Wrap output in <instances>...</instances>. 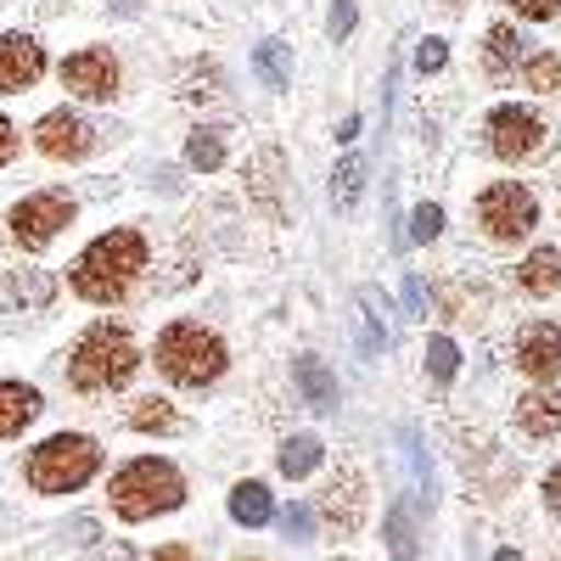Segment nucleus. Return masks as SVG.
<instances>
[{"label":"nucleus","mask_w":561,"mask_h":561,"mask_svg":"<svg viewBox=\"0 0 561 561\" xmlns=\"http://www.w3.org/2000/svg\"><path fill=\"white\" fill-rule=\"evenodd\" d=\"M18 158V129H12V118H0V163H12Z\"/></svg>","instance_id":"nucleus-35"},{"label":"nucleus","mask_w":561,"mask_h":561,"mask_svg":"<svg viewBox=\"0 0 561 561\" xmlns=\"http://www.w3.org/2000/svg\"><path fill=\"white\" fill-rule=\"evenodd\" d=\"M320 438H309V433H298V438H287V444H280V472H287V478H309L314 472V466H320Z\"/></svg>","instance_id":"nucleus-22"},{"label":"nucleus","mask_w":561,"mask_h":561,"mask_svg":"<svg viewBox=\"0 0 561 561\" xmlns=\"http://www.w3.org/2000/svg\"><path fill=\"white\" fill-rule=\"evenodd\" d=\"M444 62H449L444 39H421V45H415V68H421V73H438Z\"/></svg>","instance_id":"nucleus-32"},{"label":"nucleus","mask_w":561,"mask_h":561,"mask_svg":"<svg viewBox=\"0 0 561 561\" xmlns=\"http://www.w3.org/2000/svg\"><path fill=\"white\" fill-rule=\"evenodd\" d=\"M96 466H102L96 438L57 433V438H45V444L28 455V483H34L39 494H73L79 483L96 478Z\"/></svg>","instance_id":"nucleus-5"},{"label":"nucleus","mask_w":561,"mask_h":561,"mask_svg":"<svg viewBox=\"0 0 561 561\" xmlns=\"http://www.w3.org/2000/svg\"><path fill=\"white\" fill-rule=\"evenodd\" d=\"M483 57H489V73H494V79H505L511 68H517V62L528 57V39H523L517 28H511V23H494V28H489V45H483Z\"/></svg>","instance_id":"nucleus-18"},{"label":"nucleus","mask_w":561,"mask_h":561,"mask_svg":"<svg viewBox=\"0 0 561 561\" xmlns=\"http://www.w3.org/2000/svg\"><path fill=\"white\" fill-rule=\"evenodd\" d=\"M517 18H534V23H545V18H556L561 12V0H505Z\"/></svg>","instance_id":"nucleus-33"},{"label":"nucleus","mask_w":561,"mask_h":561,"mask_svg":"<svg viewBox=\"0 0 561 561\" xmlns=\"http://www.w3.org/2000/svg\"><path fill=\"white\" fill-rule=\"evenodd\" d=\"M140 270H147V242H140V230H107V237H96L73 259L68 280H73V293L84 304H118Z\"/></svg>","instance_id":"nucleus-1"},{"label":"nucleus","mask_w":561,"mask_h":561,"mask_svg":"<svg viewBox=\"0 0 561 561\" xmlns=\"http://www.w3.org/2000/svg\"><path fill=\"white\" fill-rule=\"evenodd\" d=\"M438 230H444V208H438V203H421L415 219H410V237H415V242H433Z\"/></svg>","instance_id":"nucleus-30"},{"label":"nucleus","mask_w":561,"mask_h":561,"mask_svg":"<svg viewBox=\"0 0 561 561\" xmlns=\"http://www.w3.org/2000/svg\"><path fill=\"white\" fill-rule=\"evenodd\" d=\"M309 528H314L309 505H287V511H280V534H287V539H309Z\"/></svg>","instance_id":"nucleus-31"},{"label":"nucleus","mask_w":561,"mask_h":561,"mask_svg":"<svg viewBox=\"0 0 561 561\" xmlns=\"http://www.w3.org/2000/svg\"><path fill=\"white\" fill-rule=\"evenodd\" d=\"M129 427H135V433H174L180 421H174V404L152 393V399H135V410H129Z\"/></svg>","instance_id":"nucleus-23"},{"label":"nucleus","mask_w":561,"mask_h":561,"mask_svg":"<svg viewBox=\"0 0 561 561\" xmlns=\"http://www.w3.org/2000/svg\"><path fill=\"white\" fill-rule=\"evenodd\" d=\"M253 68H259V79H264L270 90H287V84H293V62H287V45H280V39H264V45H259Z\"/></svg>","instance_id":"nucleus-21"},{"label":"nucleus","mask_w":561,"mask_h":561,"mask_svg":"<svg viewBox=\"0 0 561 561\" xmlns=\"http://www.w3.org/2000/svg\"><path fill=\"white\" fill-rule=\"evenodd\" d=\"M325 28H332V39H348L354 34V0H337L332 18H325Z\"/></svg>","instance_id":"nucleus-34"},{"label":"nucleus","mask_w":561,"mask_h":561,"mask_svg":"<svg viewBox=\"0 0 561 561\" xmlns=\"http://www.w3.org/2000/svg\"><path fill=\"white\" fill-rule=\"evenodd\" d=\"M293 377H298L309 410H337V377H332V370H325L314 354H298V359H293Z\"/></svg>","instance_id":"nucleus-15"},{"label":"nucleus","mask_w":561,"mask_h":561,"mask_svg":"<svg viewBox=\"0 0 561 561\" xmlns=\"http://www.w3.org/2000/svg\"><path fill=\"white\" fill-rule=\"evenodd\" d=\"M152 561H197V556H192V550H185V545H163V550H158Z\"/></svg>","instance_id":"nucleus-37"},{"label":"nucleus","mask_w":561,"mask_h":561,"mask_svg":"<svg viewBox=\"0 0 561 561\" xmlns=\"http://www.w3.org/2000/svg\"><path fill=\"white\" fill-rule=\"evenodd\" d=\"M34 415H39V393H34V388H23V382H0V438L23 433Z\"/></svg>","instance_id":"nucleus-17"},{"label":"nucleus","mask_w":561,"mask_h":561,"mask_svg":"<svg viewBox=\"0 0 561 561\" xmlns=\"http://www.w3.org/2000/svg\"><path fill=\"white\" fill-rule=\"evenodd\" d=\"M34 147H39L45 158H57V163H73V158H84L90 147H96V124L79 118V113H68V107H57V113H45V118L34 124Z\"/></svg>","instance_id":"nucleus-9"},{"label":"nucleus","mask_w":561,"mask_h":561,"mask_svg":"<svg viewBox=\"0 0 561 561\" xmlns=\"http://www.w3.org/2000/svg\"><path fill=\"white\" fill-rule=\"evenodd\" d=\"M62 84L84 102H113L118 96V62L113 51H73L62 62Z\"/></svg>","instance_id":"nucleus-11"},{"label":"nucleus","mask_w":561,"mask_h":561,"mask_svg":"<svg viewBox=\"0 0 561 561\" xmlns=\"http://www.w3.org/2000/svg\"><path fill=\"white\" fill-rule=\"evenodd\" d=\"M230 517H237L242 528H264V523L275 517L270 489H264V483H237V489H230Z\"/></svg>","instance_id":"nucleus-19"},{"label":"nucleus","mask_w":561,"mask_h":561,"mask_svg":"<svg viewBox=\"0 0 561 561\" xmlns=\"http://www.w3.org/2000/svg\"><path fill=\"white\" fill-rule=\"evenodd\" d=\"M135 365H140L135 337L124 332L118 320H96L68 354V382L79 393H113V388H124L135 377Z\"/></svg>","instance_id":"nucleus-2"},{"label":"nucleus","mask_w":561,"mask_h":561,"mask_svg":"<svg viewBox=\"0 0 561 561\" xmlns=\"http://www.w3.org/2000/svg\"><path fill=\"white\" fill-rule=\"evenodd\" d=\"M51 275H39V270H18L12 275V298L18 304H28V309H45V304H51Z\"/></svg>","instance_id":"nucleus-27"},{"label":"nucleus","mask_w":561,"mask_h":561,"mask_svg":"<svg viewBox=\"0 0 561 561\" xmlns=\"http://www.w3.org/2000/svg\"><path fill=\"white\" fill-rule=\"evenodd\" d=\"M517 73H523L528 90H539V96H561V57L556 51H528L517 62Z\"/></svg>","instance_id":"nucleus-20"},{"label":"nucleus","mask_w":561,"mask_h":561,"mask_svg":"<svg viewBox=\"0 0 561 561\" xmlns=\"http://www.w3.org/2000/svg\"><path fill=\"white\" fill-rule=\"evenodd\" d=\"M545 140H550L545 118L528 113V107H517V102H505V107L489 113V152L505 158V163H528V158H539V152H545Z\"/></svg>","instance_id":"nucleus-7"},{"label":"nucleus","mask_w":561,"mask_h":561,"mask_svg":"<svg viewBox=\"0 0 561 561\" xmlns=\"http://www.w3.org/2000/svg\"><path fill=\"white\" fill-rule=\"evenodd\" d=\"M545 505L561 517V466H550V478H545Z\"/></svg>","instance_id":"nucleus-36"},{"label":"nucleus","mask_w":561,"mask_h":561,"mask_svg":"<svg viewBox=\"0 0 561 561\" xmlns=\"http://www.w3.org/2000/svg\"><path fill=\"white\" fill-rule=\"evenodd\" d=\"M73 225V197L62 192H34L12 208V237L23 248H45V242H57V230Z\"/></svg>","instance_id":"nucleus-8"},{"label":"nucleus","mask_w":561,"mask_h":561,"mask_svg":"<svg viewBox=\"0 0 561 561\" xmlns=\"http://www.w3.org/2000/svg\"><path fill=\"white\" fill-rule=\"evenodd\" d=\"M225 365H230V354H225V343L208 332V325H197V320L163 325V337H158V370H163L174 388H208V382L225 377Z\"/></svg>","instance_id":"nucleus-3"},{"label":"nucleus","mask_w":561,"mask_h":561,"mask_svg":"<svg viewBox=\"0 0 561 561\" xmlns=\"http://www.w3.org/2000/svg\"><path fill=\"white\" fill-rule=\"evenodd\" d=\"M517 370L534 382H556L561 377V325H528L517 337Z\"/></svg>","instance_id":"nucleus-12"},{"label":"nucleus","mask_w":561,"mask_h":561,"mask_svg":"<svg viewBox=\"0 0 561 561\" xmlns=\"http://www.w3.org/2000/svg\"><path fill=\"white\" fill-rule=\"evenodd\" d=\"M275 174H280V152H259L253 163H248V180H253V197L270 208V192H275ZM275 214V208H270Z\"/></svg>","instance_id":"nucleus-28"},{"label":"nucleus","mask_w":561,"mask_h":561,"mask_svg":"<svg viewBox=\"0 0 561 561\" xmlns=\"http://www.w3.org/2000/svg\"><path fill=\"white\" fill-rule=\"evenodd\" d=\"M517 427H523L528 438H556V433H561V393H550V388L523 393V399H517Z\"/></svg>","instance_id":"nucleus-14"},{"label":"nucleus","mask_w":561,"mask_h":561,"mask_svg":"<svg viewBox=\"0 0 561 561\" xmlns=\"http://www.w3.org/2000/svg\"><path fill=\"white\" fill-rule=\"evenodd\" d=\"M494 561H517V550H500V556H494Z\"/></svg>","instance_id":"nucleus-38"},{"label":"nucleus","mask_w":561,"mask_h":561,"mask_svg":"<svg viewBox=\"0 0 561 561\" xmlns=\"http://www.w3.org/2000/svg\"><path fill=\"white\" fill-rule=\"evenodd\" d=\"M427 370L438 382H455V370H460V348L449 343V337H433L427 343Z\"/></svg>","instance_id":"nucleus-29"},{"label":"nucleus","mask_w":561,"mask_h":561,"mask_svg":"<svg viewBox=\"0 0 561 561\" xmlns=\"http://www.w3.org/2000/svg\"><path fill=\"white\" fill-rule=\"evenodd\" d=\"M113 511L124 523H147V517H158V511H174L180 500H185V478L174 472L169 460H129L124 472L113 478Z\"/></svg>","instance_id":"nucleus-4"},{"label":"nucleus","mask_w":561,"mask_h":561,"mask_svg":"<svg viewBox=\"0 0 561 561\" xmlns=\"http://www.w3.org/2000/svg\"><path fill=\"white\" fill-rule=\"evenodd\" d=\"M478 225L489 230V242H523L539 225V203L523 180H500L478 197Z\"/></svg>","instance_id":"nucleus-6"},{"label":"nucleus","mask_w":561,"mask_h":561,"mask_svg":"<svg viewBox=\"0 0 561 561\" xmlns=\"http://www.w3.org/2000/svg\"><path fill=\"white\" fill-rule=\"evenodd\" d=\"M359 192H365V158H343L337 174H332V203L337 208H354Z\"/></svg>","instance_id":"nucleus-26"},{"label":"nucleus","mask_w":561,"mask_h":561,"mask_svg":"<svg viewBox=\"0 0 561 561\" xmlns=\"http://www.w3.org/2000/svg\"><path fill=\"white\" fill-rule=\"evenodd\" d=\"M320 523H325V534H337V539H348V534H359V523H365V478L359 472H343L320 489Z\"/></svg>","instance_id":"nucleus-10"},{"label":"nucleus","mask_w":561,"mask_h":561,"mask_svg":"<svg viewBox=\"0 0 561 561\" xmlns=\"http://www.w3.org/2000/svg\"><path fill=\"white\" fill-rule=\"evenodd\" d=\"M517 287L534 293V298L561 293V253H556V248H534V253L523 259V270H517Z\"/></svg>","instance_id":"nucleus-16"},{"label":"nucleus","mask_w":561,"mask_h":561,"mask_svg":"<svg viewBox=\"0 0 561 561\" xmlns=\"http://www.w3.org/2000/svg\"><path fill=\"white\" fill-rule=\"evenodd\" d=\"M185 163L192 169H219L225 163V129H192V140H185Z\"/></svg>","instance_id":"nucleus-25"},{"label":"nucleus","mask_w":561,"mask_h":561,"mask_svg":"<svg viewBox=\"0 0 561 561\" xmlns=\"http://www.w3.org/2000/svg\"><path fill=\"white\" fill-rule=\"evenodd\" d=\"M45 73V51L28 34H0V96H18Z\"/></svg>","instance_id":"nucleus-13"},{"label":"nucleus","mask_w":561,"mask_h":561,"mask_svg":"<svg viewBox=\"0 0 561 561\" xmlns=\"http://www.w3.org/2000/svg\"><path fill=\"white\" fill-rule=\"evenodd\" d=\"M388 550H393V561H421V545H415V528H410L404 500L388 505Z\"/></svg>","instance_id":"nucleus-24"}]
</instances>
